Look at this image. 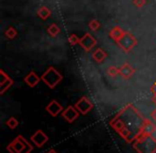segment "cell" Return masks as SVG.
I'll return each instance as SVG.
<instances>
[{"instance_id":"27","label":"cell","mask_w":156,"mask_h":153,"mask_svg":"<svg viewBox=\"0 0 156 153\" xmlns=\"http://www.w3.org/2000/svg\"><path fill=\"white\" fill-rule=\"evenodd\" d=\"M152 102L156 105V95H153V97H152Z\"/></svg>"},{"instance_id":"23","label":"cell","mask_w":156,"mask_h":153,"mask_svg":"<svg viewBox=\"0 0 156 153\" xmlns=\"http://www.w3.org/2000/svg\"><path fill=\"white\" fill-rule=\"evenodd\" d=\"M67 41H69V43L71 44V46H75V45H77V44H79L80 38H78L76 35H71L69 37V39H67Z\"/></svg>"},{"instance_id":"1","label":"cell","mask_w":156,"mask_h":153,"mask_svg":"<svg viewBox=\"0 0 156 153\" xmlns=\"http://www.w3.org/2000/svg\"><path fill=\"white\" fill-rule=\"evenodd\" d=\"M144 118L132 104L124 106L109 121V125L126 142L133 144L142 134Z\"/></svg>"},{"instance_id":"12","label":"cell","mask_w":156,"mask_h":153,"mask_svg":"<svg viewBox=\"0 0 156 153\" xmlns=\"http://www.w3.org/2000/svg\"><path fill=\"white\" fill-rule=\"evenodd\" d=\"M41 80H42L41 76H39L35 72H33V71L29 72L24 78V82H26L27 86H29L30 88H34Z\"/></svg>"},{"instance_id":"14","label":"cell","mask_w":156,"mask_h":153,"mask_svg":"<svg viewBox=\"0 0 156 153\" xmlns=\"http://www.w3.org/2000/svg\"><path fill=\"white\" fill-rule=\"evenodd\" d=\"M108 57V54H107L106 50H104L103 48H96L93 53H92V59L95 61L96 63H102L104 62L105 60Z\"/></svg>"},{"instance_id":"17","label":"cell","mask_w":156,"mask_h":153,"mask_svg":"<svg viewBox=\"0 0 156 153\" xmlns=\"http://www.w3.org/2000/svg\"><path fill=\"white\" fill-rule=\"evenodd\" d=\"M37 15L39 16L41 20H46L48 17H50V15H51V11H50L47 7H41V8L37 9Z\"/></svg>"},{"instance_id":"7","label":"cell","mask_w":156,"mask_h":153,"mask_svg":"<svg viewBox=\"0 0 156 153\" xmlns=\"http://www.w3.org/2000/svg\"><path fill=\"white\" fill-rule=\"evenodd\" d=\"M13 84V79L3 70H0V94H5V91L9 90Z\"/></svg>"},{"instance_id":"24","label":"cell","mask_w":156,"mask_h":153,"mask_svg":"<svg viewBox=\"0 0 156 153\" xmlns=\"http://www.w3.org/2000/svg\"><path fill=\"white\" fill-rule=\"evenodd\" d=\"M133 5L138 9H141L147 5V0H133Z\"/></svg>"},{"instance_id":"18","label":"cell","mask_w":156,"mask_h":153,"mask_svg":"<svg viewBox=\"0 0 156 153\" xmlns=\"http://www.w3.org/2000/svg\"><path fill=\"white\" fill-rule=\"evenodd\" d=\"M60 27L57 24H50L47 28V33L50 35L51 38H56L57 35L60 33Z\"/></svg>"},{"instance_id":"19","label":"cell","mask_w":156,"mask_h":153,"mask_svg":"<svg viewBox=\"0 0 156 153\" xmlns=\"http://www.w3.org/2000/svg\"><path fill=\"white\" fill-rule=\"evenodd\" d=\"M106 74L109 76V77L115 78V77H117L118 75H120V69L117 67H115V65H110V67L107 69Z\"/></svg>"},{"instance_id":"8","label":"cell","mask_w":156,"mask_h":153,"mask_svg":"<svg viewBox=\"0 0 156 153\" xmlns=\"http://www.w3.org/2000/svg\"><path fill=\"white\" fill-rule=\"evenodd\" d=\"M79 45L81 46V48L85 52H90L96 45V39L92 35H90V33H86V35H83L80 38Z\"/></svg>"},{"instance_id":"2","label":"cell","mask_w":156,"mask_h":153,"mask_svg":"<svg viewBox=\"0 0 156 153\" xmlns=\"http://www.w3.org/2000/svg\"><path fill=\"white\" fill-rule=\"evenodd\" d=\"M133 148L137 153H156V139L152 135L141 134L133 142Z\"/></svg>"},{"instance_id":"28","label":"cell","mask_w":156,"mask_h":153,"mask_svg":"<svg viewBox=\"0 0 156 153\" xmlns=\"http://www.w3.org/2000/svg\"><path fill=\"white\" fill-rule=\"evenodd\" d=\"M47 153H58V152H57V151L55 150V149H51V150H49Z\"/></svg>"},{"instance_id":"20","label":"cell","mask_w":156,"mask_h":153,"mask_svg":"<svg viewBox=\"0 0 156 153\" xmlns=\"http://www.w3.org/2000/svg\"><path fill=\"white\" fill-rule=\"evenodd\" d=\"M17 30H16L14 27H9V28L7 29V30L5 31V38L7 39H9V40H13V39H15L16 37H17Z\"/></svg>"},{"instance_id":"13","label":"cell","mask_w":156,"mask_h":153,"mask_svg":"<svg viewBox=\"0 0 156 153\" xmlns=\"http://www.w3.org/2000/svg\"><path fill=\"white\" fill-rule=\"evenodd\" d=\"M119 69H120V75H121V77L123 78V79H129L135 74V72H136V70L127 62L123 63Z\"/></svg>"},{"instance_id":"22","label":"cell","mask_w":156,"mask_h":153,"mask_svg":"<svg viewBox=\"0 0 156 153\" xmlns=\"http://www.w3.org/2000/svg\"><path fill=\"white\" fill-rule=\"evenodd\" d=\"M88 27H89V29L91 31H98V29L101 28V23L98 22V20H92L89 22V24H88Z\"/></svg>"},{"instance_id":"4","label":"cell","mask_w":156,"mask_h":153,"mask_svg":"<svg viewBox=\"0 0 156 153\" xmlns=\"http://www.w3.org/2000/svg\"><path fill=\"white\" fill-rule=\"evenodd\" d=\"M43 82H45L46 86L50 89H55L58 84H60L63 79V76L60 72L57 71L56 67H49L41 76Z\"/></svg>"},{"instance_id":"21","label":"cell","mask_w":156,"mask_h":153,"mask_svg":"<svg viewBox=\"0 0 156 153\" xmlns=\"http://www.w3.org/2000/svg\"><path fill=\"white\" fill-rule=\"evenodd\" d=\"M18 124H20V122H18V120L15 117H10V118L5 121V125L11 129H15L16 127L18 126Z\"/></svg>"},{"instance_id":"3","label":"cell","mask_w":156,"mask_h":153,"mask_svg":"<svg viewBox=\"0 0 156 153\" xmlns=\"http://www.w3.org/2000/svg\"><path fill=\"white\" fill-rule=\"evenodd\" d=\"M33 150V146L28 142L22 135H17L7 146V151L10 153H30Z\"/></svg>"},{"instance_id":"25","label":"cell","mask_w":156,"mask_h":153,"mask_svg":"<svg viewBox=\"0 0 156 153\" xmlns=\"http://www.w3.org/2000/svg\"><path fill=\"white\" fill-rule=\"evenodd\" d=\"M151 119L156 122V108H154V109L151 111Z\"/></svg>"},{"instance_id":"16","label":"cell","mask_w":156,"mask_h":153,"mask_svg":"<svg viewBox=\"0 0 156 153\" xmlns=\"http://www.w3.org/2000/svg\"><path fill=\"white\" fill-rule=\"evenodd\" d=\"M156 131V125L154 124V122L149 119H144L142 126V134H147V135H152L154 132Z\"/></svg>"},{"instance_id":"9","label":"cell","mask_w":156,"mask_h":153,"mask_svg":"<svg viewBox=\"0 0 156 153\" xmlns=\"http://www.w3.org/2000/svg\"><path fill=\"white\" fill-rule=\"evenodd\" d=\"M30 140L35 147H37V148H41V147H43L44 144H45L46 142L49 140V138H48V136L46 135L43 131H41V129H37V131L30 137Z\"/></svg>"},{"instance_id":"10","label":"cell","mask_w":156,"mask_h":153,"mask_svg":"<svg viewBox=\"0 0 156 153\" xmlns=\"http://www.w3.org/2000/svg\"><path fill=\"white\" fill-rule=\"evenodd\" d=\"M45 109L51 117H57L58 115L62 114V111L64 110L62 105H61L57 100H51V101L46 105Z\"/></svg>"},{"instance_id":"11","label":"cell","mask_w":156,"mask_h":153,"mask_svg":"<svg viewBox=\"0 0 156 153\" xmlns=\"http://www.w3.org/2000/svg\"><path fill=\"white\" fill-rule=\"evenodd\" d=\"M61 115H62V117L69 123H73L74 121L78 119V117H79L80 112L76 109L75 106H69V107H66L64 110H63Z\"/></svg>"},{"instance_id":"5","label":"cell","mask_w":156,"mask_h":153,"mask_svg":"<svg viewBox=\"0 0 156 153\" xmlns=\"http://www.w3.org/2000/svg\"><path fill=\"white\" fill-rule=\"evenodd\" d=\"M117 45L119 46L124 53H129L130 50L137 45V39L130 32L126 31L123 37L117 42Z\"/></svg>"},{"instance_id":"26","label":"cell","mask_w":156,"mask_h":153,"mask_svg":"<svg viewBox=\"0 0 156 153\" xmlns=\"http://www.w3.org/2000/svg\"><path fill=\"white\" fill-rule=\"evenodd\" d=\"M151 92L153 95H156V82L153 84V86L151 87Z\"/></svg>"},{"instance_id":"15","label":"cell","mask_w":156,"mask_h":153,"mask_svg":"<svg viewBox=\"0 0 156 153\" xmlns=\"http://www.w3.org/2000/svg\"><path fill=\"white\" fill-rule=\"evenodd\" d=\"M125 32L126 31H124L123 29L120 28L119 26H115V27H113L110 31H109V37H110V39H112L113 41L117 43V42L119 41L122 37H123Z\"/></svg>"},{"instance_id":"6","label":"cell","mask_w":156,"mask_h":153,"mask_svg":"<svg viewBox=\"0 0 156 153\" xmlns=\"http://www.w3.org/2000/svg\"><path fill=\"white\" fill-rule=\"evenodd\" d=\"M74 106H75L78 111L80 112V115H87L93 108V104L87 97H81L77 101V103H75Z\"/></svg>"}]
</instances>
